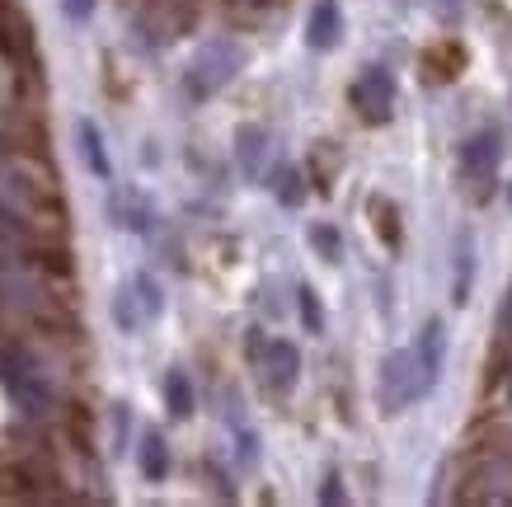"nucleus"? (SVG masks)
<instances>
[{"label": "nucleus", "instance_id": "f257e3e1", "mask_svg": "<svg viewBox=\"0 0 512 507\" xmlns=\"http://www.w3.org/2000/svg\"><path fill=\"white\" fill-rule=\"evenodd\" d=\"M433 385H437V376L423 367L419 348H404V353H390L386 362H381V385H376V400H381V409L400 414V409H409V404H419Z\"/></svg>", "mask_w": 512, "mask_h": 507}, {"label": "nucleus", "instance_id": "f03ea898", "mask_svg": "<svg viewBox=\"0 0 512 507\" xmlns=\"http://www.w3.org/2000/svg\"><path fill=\"white\" fill-rule=\"evenodd\" d=\"M240 66H245V47L226 43V38L207 43L198 57H193V66H188V94H193V99H212L221 85H231Z\"/></svg>", "mask_w": 512, "mask_h": 507}, {"label": "nucleus", "instance_id": "7ed1b4c3", "mask_svg": "<svg viewBox=\"0 0 512 507\" xmlns=\"http://www.w3.org/2000/svg\"><path fill=\"white\" fill-rule=\"evenodd\" d=\"M353 104H357V113H362L367 123H386L390 108H395V76H390L386 66L362 71V80L353 85Z\"/></svg>", "mask_w": 512, "mask_h": 507}, {"label": "nucleus", "instance_id": "20e7f679", "mask_svg": "<svg viewBox=\"0 0 512 507\" xmlns=\"http://www.w3.org/2000/svg\"><path fill=\"white\" fill-rule=\"evenodd\" d=\"M339 38H343L339 0H315L311 19H306V43H311L315 52H329V47H339Z\"/></svg>", "mask_w": 512, "mask_h": 507}, {"label": "nucleus", "instance_id": "39448f33", "mask_svg": "<svg viewBox=\"0 0 512 507\" xmlns=\"http://www.w3.org/2000/svg\"><path fill=\"white\" fill-rule=\"evenodd\" d=\"M498 155H503V132H498V127H489V132H480V137L466 141L461 165H466L470 179H489V174L498 169Z\"/></svg>", "mask_w": 512, "mask_h": 507}, {"label": "nucleus", "instance_id": "423d86ee", "mask_svg": "<svg viewBox=\"0 0 512 507\" xmlns=\"http://www.w3.org/2000/svg\"><path fill=\"white\" fill-rule=\"evenodd\" d=\"M296 371H301V353H296L287 338H273V343L264 348V376H268V385H273V390H292Z\"/></svg>", "mask_w": 512, "mask_h": 507}, {"label": "nucleus", "instance_id": "0eeeda50", "mask_svg": "<svg viewBox=\"0 0 512 507\" xmlns=\"http://www.w3.org/2000/svg\"><path fill=\"white\" fill-rule=\"evenodd\" d=\"M76 137H80V155H85V165H90L99 179H109L113 165H109V151H104V137H99L94 118H80V123H76Z\"/></svg>", "mask_w": 512, "mask_h": 507}, {"label": "nucleus", "instance_id": "6e6552de", "mask_svg": "<svg viewBox=\"0 0 512 507\" xmlns=\"http://www.w3.org/2000/svg\"><path fill=\"white\" fill-rule=\"evenodd\" d=\"M470 277H475V240H470V231H461L456 235V287H451L456 306L470 301Z\"/></svg>", "mask_w": 512, "mask_h": 507}, {"label": "nucleus", "instance_id": "1a4fd4ad", "mask_svg": "<svg viewBox=\"0 0 512 507\" xmlns=\"http://www.w3.org/2000/svg\"><path fill=\"white\" fill-rule=\"evenodd\" d=\"M141 475L146 479H165L170 475V446L160 432H146L141 437Z\"/></svg>", "mask_w": 512, "mask_h": 507}, {"label": "nucleus", "instance_id": "9d476101", "mask_svg": "<svg viewBox=\"0 0 512 507\" xmlns=\"http://www.w3.org/2000/svg\"><path fill=\"white\" fill-rule=\"evenodd\" d=\"M419 357H423V367L433 371V376H442V357H447V329H442V320H428V324H423Z\"/></svg>", "mask_w": 512, "mask_h": 507}, {"label": "nucleus", "instance_id": "9b49d317", "mask_svg": "<svg viewBox=\"0 0 512 507\" xmlns=\"http://www.w3.org/2000/svg\"><path fill=\"white\" fill-rule=\"evenodd\" d=\"M113 320H118V329H123V334H137L141 324H146V315H141V301H137V292H132V282H127L123 292L113 296Z\"/></svg>", "mask_w": 512, "mask_h": 507}, {"label": "nucleus", "instance_id": "f8f14e48", "mask_svg": "<svg viewBox=\"0 0 512 507\" xmlns=\"http://www.w3.org/2000/svg\"><path fill=\"white\" fill-rule=\"evenodd\" d=\"M165 404H170L174 418L193 414V385H188L184 371H170V376H165Z\"/></svg>", "mask_w": 512, "mask_h": 507}, {"label": "nucleus", "instance_id": "ddd939ff", "mask_svg": "<svg viewBox=\"0 0 512 507\" xmlns=\"http://www.w3.org/2000/svg\"><path fill=\"white\" fill-rule=\"evenodd\" d=\"M132 292H137V301H141V315L146 320H156L160 310H165V296H160V282L151 273H137L132 277Z\"/></svg>", "mask_w": 512, "mask_h": 507}, {"label": "nucleus", "instance_id": "4468645a", "mask_svg": "<svg viewBox=\"0 0 512 507\" xmlns=\"http://www.w3.org/2000/svg\"><path fill=\"white\" fill-rule=\"evenodd\" d=\"M259 155H264V132H259V127H245V132H240V165H245L249 179L259 174Z\"/></svg>", "mask_w": 512, "mask_h": 507}, {"label": "nucleus", "instance_id": "2eb2a0df", "mask_svg": "<svg viewBox=\"0 0 512 507\" xmlns=\"http://www.w3.org/2000/svg\"><path fill=\"white\" fill-rule=\"evenodd\" d=\"M372 212L381 216V221H376L381 240H386V245H400V221H395V212H390V202H386V198H376V202H372Z\"/></svg>", "mask_w": 512, "mask_h": 507}, {"label": "nucleus", "instance_id": "dca6fc26", "mask_svg": "<svg viewBox=\"0 0 512 507\" xmlns=\"http://www.w3.org/2000/svg\"><path fill=\"white\" fill-rule=\"evenodd\" d=\"M301 320H306V329H311V334H320V329H325V310H320V301H315L311 287H301Z\"/></svg>", "mask_w": 512, "mask_h": 507}, {"label": "nucleus", "instance_id": "f3484780", "mask_svg": "<svg viewBox=\"0 0 512 507\" xmlns=\"http://www.w3.org/2000/svg\"><path fill=\"white\" fill-rule=\"evenodd\" d=\"M278 198L287 202V207H296V202H301V179H296V169H278Z\"/></svg>", "mask_w": 512, "mask_h": 507}, {"label": "nucleus", "instance_id": "a211bd4d", "mask_svg": "<svg viewBox=\"0 0 512 507\" xmlns=\"http://www.w3.org/2000/svg\"><path fill=\"white\" fill-rule=\"evenodd\" d=\"M311 245H315V249H325V259H329V263H339V235L329 231V226H315V231H311Z\"/></svg>", "mask_w": 512, "mask_h": 507}, {"label": "nucleus", "instance_id": "6ab92c4d", "mask_svg": "<svg viewBox=\"0 0 512 507\" xmlns=\"http://www.w3.org/2000/svg\"><path fill=\"white\" fill-rule=\"evenodd\" d=\"M62 5H66V15L76 19V24H80V19H90V15H94V0H62Z\"/></svg>", "mask_w": 512, "mask_h": 507}, {"label": "nucleus", "instance_id": "aec40b11", "mask_svg": "<svg viewBox=\"0 0 512 507\" xmlns=\"http://www.w3.org/2000/svg\"><path fill=\"white\" fill-rule=\"evenodd\" d=\"M320 503H343V489H339V475L325 479V489H320Z\"/></svg>", "mask_w": 512, "mask_h": 507}]
</instances>
